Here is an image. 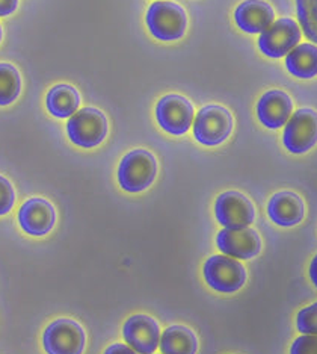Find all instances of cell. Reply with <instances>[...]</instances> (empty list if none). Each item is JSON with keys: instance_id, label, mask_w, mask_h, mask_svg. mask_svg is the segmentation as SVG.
<instances>
[{"instance_id": "cell-1", "label": "cell", "mask_w": 317, "mask_h": 354, "mask_svg": "<svg viewBox=\"0 0 317 354\" xmlns=\"http://www.w3.org/2000/svg\"><path fill=\"white\" fill-rule=\"evenodd\" d=\"M157 162L153 153L136 149L127 153L118 168V182L127 192H141L147 189L156 179Z\"/></svg>"}, {"instance_id": "cell-2", "label": "cell", "mask_w": 317, "mask_h": 354, "mask_svg": "<svg viewBox=\"0 0 317 354\" xmlns=\"http://www.w3.org/2000/svg\"><path fill=\"white\" fill-rule=\"evenodd\" d=\"M147 25L154 38L160 41H175L184 35L188 28V15L180 5L159 0L150 6Z\"/></svg>"}, {"instance_id": "cell-3", "label": "cell", "mask_w": 317, "mask_h": 354, "mask_svg": "<svg viewBox=\"0 0 317 354\" xmlns=\"http://www.w3.org/2000/svg\"><path fill=\"white\" fill-rule=\"evenodd\" d=\"M233 124V117L224 106L207 104L195 117L193 136L202 146L215 147L229 138Z\"/></svg>"}, {"instance_id": "cell-4", "label": "cell", "mask_w": 317, "mask_h": 354, "mask_svg": "<svg viewBox=\"0 0 317 354\" xmlns=\"http://www.w3.org/2000/svg\"><path fill=\"white\" fill-rule=\"evenodd\" d=\"M204 279L207 285L222 294H233L245 285L247 270L234 257L225 254L211 256L204 263Z\"/></svg>"}, {"instance_id": "cell-5", "label": "cell", "mask_w": 317, "mask_h": 354, "mask_svg": "<svg viewBox=\"0 0 317 354\" xmlns=\"http://www.w3.org/2000/svg\"><path fill=\"white\" fill-rule=\"evenodd\" d=\"M70 140L79 147L93 149L103 142L108 133V120L102 111L84 108L75 112L67 123Z\"/></svg>"}, {"instance_id": "cell-6", "label": "cell", "mask_w": 317, "mask_h": 354, "mask_svg": "<svg viewBox=\"0 0 317 354\" xmlns=\"http://www.w3.org/2000/svg\"><path fill=\"white\" fill-rule=\"evenodd\" d=\"M282 142L294 155H304L317 144V112L302 108L290 115L284 127Z\"/></svg>"}, {"instance_id": "cell-7", "label": "cell", "mask_w": 317, "mask_h": 354, "mask_svg": "<svg viewBox=\"0 0 317 354\" xmlns=\"http://www.w3.org/2000/svg\"><path fill=\"white\" fill-rule=\"evenodd\" d=\"M85 342L86 336L82 326L68 318L56 319L43 335L47 354H82Z\"/></svg>"}, {"instance_id": "cell-8", "label": "cell", "mask_w": 317, "mask_h": 354, "mask_svg": "<svg viewBox=\"0 0 317 354\" xmlns=\"http://www.w3.org/2000/svg\"><path fill=\"white\" fill-rule=\"evenodd\" d=\"M300 39V29L291 19H280L273 21L258 38V49L267 58L278 59L287 56L295 49Z\"/></svg>"}, {"instance_id": "cell-9", "label": "cell", "mask_w": 317, "mask_h": 354, "mask_svg": "<svg viewBox=\"0 0 317 354\" xmlns=\"http://www.w3.org/2000/svg\"><path fill=\"white\" fill-rule=\"evenodd\" d=\"M215 215L225 229L249 227L256 220V209L251 200L239 191H227L216 198Z\"/></svg>"}, {"instance_id": "cell-10", "label": "cell", "mask_w": 317, "mask_h": 354, "mask_svg": "<svg viewBox=\"0 0 317 354\" xmlns=\"http://www.w3.org/2000/svg\"><path fill=\"white\" fill-rule=\"evenodd\" d=\"M156 117L165 132L180 136L188 132L192 126L193 106L183 95L168 94L157 103Z\"/></svg>"}, {"instance_id": "cell-11", "label": "cell", "mask_w": 317, "mask_h": 354, "mask_svg": "<svg viewBox=\"0 0 317 354\" xmlns=\"http://www.w3.org/2000/svg\"><path fill=\"white\" fill-rule=\"evenodd\" d=\"M216 245L225 256L236 259H253L262 252V239L251 227L224 229L218 233Z\"/></svg>"}, {"instance_id": "cell-12", "label": "cell", "mask_w": 317, "mask_h": 354, "mask_svg": "<svg viewBox=\"0 0 317 354\" xmlns=\"http://www.w3.org/2000/svg\"><path fill=\"white\" fill-rule=\"evenodd\" d=\"M123 336L137 354H153L160 342V327L148 315H133L126 321Z\"/></svg>"}, {"instance_id": "cell-13", "label": "cell", "mask_w": 317, "mask_h": 354, "mask_svg": "<svg viewBox=\"0 0 317 354\" xmlns=\"http://www.w3.org/2000/svg\"><path fill=\"white\" fill-rule=\"evenodd\" d=\"M55 207L44 198H30L19 211L21 229L32 236H44L55 226Z\"/></svg>"}, {"instance_id": "cell-14", "label": "cell", "mask_w": 317, "mask_h": 354, "mask_svg": "<svg viewBox=\"0 0 317 354\" xmlns=\"http://www.w3.org/2000/svg\"><path fill=\"white\" fill-rule=\"evenodd\" d=\"M294 111V102L287 93L271 90L262 95L257 103V115L260 123L267 129H280L289 122Z\"/></svg>"}, {"instance_id": "cell-15", "label": "cell", "mask_w": 317, "mask_h": 354, "mask_svg": "<svg viewBox=\"0 0 317 354\" xmlns=\"http://www.w3.org/2000/svg\"><path fill=\"white\" fill-rule=\"evenodd\" d=\"M269 218L281 227H294L304 220L305 205L298 194L291 191H281L269 200L267 205Z\"/></svg>"}, {"instance_id": "cell-16", "label": "cell", "mask_w": 317, "mask_h": 354, "mask_svg": "<svg viewBox=\"0 0 317 354\" xmlns=\"http://www.w3.org/2000/svg\"><path fill=\"white\" fill-rule=\"evenodd\" d=\"M273 19V8L263 0H245L234 11L236 25L247 34H262L272 25Z\"/></svg>"}, {"instance_id": "cell-17", "label": "cell", "mask_w": 317, "mask_h": 354, "mask_svg": "<svg viewBox=\"0 0 317 354\" xmlns=\"http://www.w3.org/2000/svg\"><path fill=\"white\" fill-rule=\"evenodd\" d=\"M162 354H197L198 339L191 328L171 326L160 335Z\"/></svg>"}, {"instance_id": "cell-18", "label": "cell", "mask_w": 317, "mask_h": 354, "mask_svg": "<svg viewBox=\"0 0 317 354\" xmlns=\"http://www.w3.org/2000/svg\"><path fill=\"white\" fill-rule=\"evenodd\" d=\"M286 67L291 75L299 79H311L317 76V47L304 43L296 46L286 58Z\"/></svg>"}, {"instance_id": "cell-19", "label": "cell", "mask_w": 317, "mask_h": 354, "mask_svg": "<svg viewBox=\"0 0 317 354\" xmlns=\"http://www.w3.org/2000/svg\"><path fill=\"white\" fill-rule=\"evenodd\" d=\"M80 95L70 85H58L47 94V109L56 118H68L77 111Z\"/></svg>"}, {"instance_id": "cell-20", "label": "cell", "mask_w": 317, "mask_h": 354, "mask_svg": "<svg viewBox=\"0 0 317 354\" xmlns=\"http://www.w3.org/2000/svg\"><path fill=\"white\" fill-rule=\"evenodd\" d=\"M21 80L17 68L11 64H0V106L11 104L19 97Z\"/></svg>"}, {"instance_id": "cell-21", "label": "cell", "mask_w": 317, "mask_h": 354, "mask_svg": "<svg viewBox=\"0 0 317 354\" xmlns=\"http://www.w3.org/2000/svg\"><path fill=\"white\" fill-rule=\"evenodd\" d=\"M296 6L304 35L317 44V0H296Z\"/></svg>"}, {"instance_id": "cell-22", "label": "cell", "mask_w": 317, "mask_h": 354, "mask_svg": "<svg viewBox=\"0 0 317 354\" xmlns=\"http://www.w3.org/2000/svg\"><path fill=\"white\" fill-rule=\"evenodd\" d=\"M296 327L302 335L317 336V301L298 312Z\"/></svg>"}, {"instance_id": "cell-23", "label": "cell", "mask_w": 317, "mask_h": 354, "mask_svg": "<svg viewBox=\"0 0 317 354\" xmlns=\"http://www.w3.org/2000/svg\"><path fill=\"white\" fill-rule=\"evenodd\" d=\"M15 202V194L12 185L5 177L0 176V216L11 211Z\"/></svg>"}, {"instance_id": "cell-24", "label": "cell", "mask_w": 317, "mask_h": 354, "mask_svg": "<svg viewBox=\"0 0 317 354\" xmlns=\"http://www.w3.org/2000/svg\"><path fill=\"white\" fill-rule=\"evenodd\" d=\"M290 354H317V336L302 335L291 344Z\"/></svg>"}, {"instance_id": "cell-25", "label": "cell", "mask_w": 317, "mask_h": 354, "mask_svg": "<svg viewBox=\"0 0 317 354\" xmlns=\"http://www.w3.org/2000/svg\"><path fill=\"white\" fill-rule=\"evenodd\" d=\"M17 3L19 0H0V17L12 14L17 10Z\"/></svg>"}, {"instance_id": "cell-26", "label": "cell", "mask_w": 317, "mask_h": 354, "mask_svg": "<svg viewBox=\"0 0 317 354\" xmlns=\"http://www.w3.org/2000/svg\"><path fill=\"white\" fill-rule=\"evenodd\" d=\"M104 354H137V353L124 344H113L111 347L106 348Z\"/></svg>"}, {"instance_id": "cell-27", "label": "cell", "mask_w": 317, "mask_h": 354, "mask_svg": "<svg viewBox=\"0 0 317 354\" xmlns=\"http://www.w3.org/2000/svg\"><path fill=\"white\" fill-rule=\"evenodd\" d=\"M308 274H310L313 285L317 288V254L313 257V261L310 263V268H308Z\"/></svg>"}, {"instance_id": "cell-28", "label": "cell", "mask_w": 317, "mask_h": 354, "mask_svg": "<svg viewBox=\"0 0 317 354\" xmlns=\"http://www.w3.org/2000/svg\"><path fill=\"white\" fill-rule=\"evenodd\" d=\"M0 39H2V28H0Z\"/></svg>"}]
</instances>
